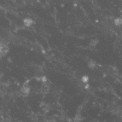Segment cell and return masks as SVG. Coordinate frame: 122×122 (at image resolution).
Instances as JSON below:
<instances>
[{
	"mask_svg": "<svg viewBox=\"0 0 122 122\" xmlns=\"http://www.w3.org/2000/svg\"><path fill=\"white\" fill-rule=\"evenodd\" d=\"M23 23L26 26H30L33 24V20L31 18H26L23 20Z\"/></svg>",
	"mask_w": 122,
	"mask_h": 122,
	"instance_id": "cell-1",
	"label": "cell"
},
{
	"mask_svg": "<svg viewBox=\"0 0 122 122\" xmlns=\"http://www.w3.org/2000/svg\"><path fill=\"white\" fill-rule=\"evenodd\" d=\"M21 92H22L23 93L25 94V95H27V94L29 93V89L27 87H24L22 90H21Z\"/></svg>",
	"mask_w": 122,
	"mask_h": 122,
	"instance_id": "cell-2",
	"label": "cell"
},
{
	"mask_svg": "<svg viewBox=\"0 0 122 122\" xmlns=\"http://www.w3.org/2000/svg\"><path fill=\"white\" fill-rule=\"evenodd\" d=\"M81 80H82V82H83V83H87L88 80H89V79H88V76H83V77H82V79H81Z\"/></svg>",
	"mask_w": 122,
	"mask_h": 122,
	"instance_id": "cell-3",
	"label": "cell"
},
{
	"mask_svg": "<svg viewBox=\"0 0 122 122\" xmlns=\"http://www.w3.org/2000/svg\"><path fill=\"white\" fill-rule=\"evenodd\" d=\"M88 66H89L91 68H93V67H95V62H94L93 61H91L89 62V64H88Z\"/></svg>",
	"mask_w": 122,
	"mask_h": 122,
	"instance_id": "cell-4",
	"label": "cell"
},
{
	"mask_svg": "<svg viewBox=\"0 0 122 122\" xmlns=\"http://www.w3.org/2000/svg\"><path fill=\"white\" fill-rule=\"evenodd\" d=\"M39 79H40V80H42V81H43V82H45V81H46V80H47V79H46V78H45V77H41Z\"/></svg>",
	"mask_w": 122,
	"mask_h": 122,
	"instance_id": "cell-5",
	"label": "cell"
}]
</instances>
